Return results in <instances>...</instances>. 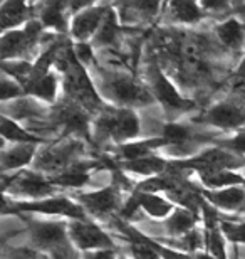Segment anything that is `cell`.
<instances>
[{"instance_id":"obj_1","label":"cell","mask_w":245,"mask_h":259,"mask_svg":"<svg viewBox=\"0 0 245 259\" xmlns=\"http://www.w3.org/2000/svg\"><path fill=\"white\" fill-rule=\"evenodd\" d=\"M57 71L62 74V86H64L66 100L76 103L89 115L96 116L104 106L108 105L99 95L94 79L89 76L86 66L76 58L72 42H66L61 49L56 61Z\"/></svg>"},{"instance_id":"obj_2","label":"cell","mask_w":245,"mask_h":259,"mask_svg":"<svg viewBox=\"0 0 245 259\" xmlns=\"http://www.w3.org/2000/svg\"><path fill=\"white\" fill-rule=\"evenodd\" d=\"M92 66L96 69V88L104 101H109L113 106L131 108V110L155 103L150 88L138 81L133 74L108 69L104 66H99L96 61Z\"/></svg>"},{"instance_id":"obj_3","label":"cell","mask_w":245,"mask_h":259,"mask_svg":"<svg viewBox=\"0 0 245 259\" xmlns=\"http://www.w3.org/2000/svg\"><path fill=\"white\" fill-rule=\"evenodd\" d=\"M141 132L138 113L131 108L106 105L92 118V142L96 145L113 143V147L134 142Z\"/></svg>"},{"instance_id":"obj_4","label":"cell","mask_w":245,"mask_h":259,"mask_svg":"<svg viewBox=\"0 0 245 259\" xmlns=\"http://www.w3.org/2000/svg\"><path fill=\"white\" fill-rule=\"evenodd\" d=\"M24 221L34 249L51 259H79L67 234V221H39L30 215Z\"/></svg>"},{"instance_id":"obj_5","label":"cell","mask_w":245,"mask_h":259,"mask_svg":"<svg viewBox=\"0 0 245 259\" xmlns=\"http://www.w3.org/2000/svg\"><path fill=\"white\" fill-rule=\"evenodd\" d=\"M2 214L15 215H47V217H62L66 221H87L91 219L86 210L77 204L76 199L67 195H52L47 199L39 200H10L4 195Z\"/></svg>"},{"instance_id":"obj_6","label":"cell","mask_w":245,"mask_h":259,"mask_svg":"<svg viewBox=\"0 0 245 259\" xmlns=\"http://www.w3.org/2000/svg\"><path fill=\"white\" fill-rule=\"evenodd\" d=\"M171 168L180 170V172H197L208 174V172H220V170H238L245 168V157L228 152L225 148L212 147L202 150L191 157L185 158H173L171 160Z\"/></svg>"},{"instance_id":"obj_7","label":"cell","mask_w":245,"mask_h":259,"mask_svg":"<svg viewBox=\"0 0 245 259\" xmlns=\"http://www.w3.org/2000/svg\"><path fill=\"white\" fill-rule=\"evenodd\" d=\"M146 77L151 95L155 101L163 106L166 115H180V113L195 110V101L181 95L175 82L163 71V67H160V64H156L155 61H151L146 66Z\"/></svg>"},{"instance_id":"obj_8","label":"cell","mask_w":245,"mask_h":259,"mask_svg":"<svg viewBox=\"0 0 245 259\" xmlns=\"http://www.w3.org/2000/svg\"><path fill=\"white\" fill-rule=\"evenodd\" d=\"M124 184L126 182L116 180L114 184L106 185L103 189L91 190V192H79L74 195L76 202L86 210V214L92 221H108L111 217L116 219L124 205L121 197Z\"/></svg>"},{"instance_id":"obj_9","label":"cell","mask_w":245,"mask_h":259,"mask_svg":"<svg viewBox=\"0 0 245 259\" xmlns=\"http://www.w3.org/2000/svg\"><path fill=\"white\" fill-rule=\"evenodd\" d=\"M2 189L7 197H24V200H39L57 195L56 187L47 175L37 170H19L14 174H2Z\"/></svg>"},{"instance_id":"obj_10","label":"cell","mask_w":245,"mask_h":259,"mask_svg":"<svg viewBox=\"0 0 245 259\" xmlns=\"http://www.w3.org/2000/svg\"><path fill=\"white\" fill-rule=\"evenodd\" d=\"M84 152V145L79 138L64 137L59 142L52 143L51 147L39 150L37 157L34 160V170L47 175V177H54V175L64 172V170L72 165Z\"/></svg>"},{"instance_id":"obj_11","label":"cell","mask_w":245,"mask_h":259,"mask_svg":"<svg viewBox=\"0 0 245 259\" xmlns=\"http://www.w3.org/2000/svg\"><path fill=\"white\" fill-rule=\"evenodd\" d=\"M86 110H82L81 106H77L76 103L69 100H61L57 101L54 106H51L49 120L54 125L61 126L64 132V137L71 138H82L86 142L92 140V120Z\"/></svg>"},{"instance_id":"obj_12","label":"cell","mask_w":245,"mask_h":259,"mask_svg":"<svg viewBox=\"0 0 245 259\" xmlns=\"http://www.w3.org/2000/svg\"><path fill=\"white\" fill-rule=\"evenodd\" d=\"M195 123L210 125L223 132H238L245 128V96L222 100L208 106L200 116L193 118Z\"/></svg>"},{"instance_id":"obj_13","label":"cell","mask_w":245,"mask_h":259,"mask_svg":"<svg viewBox=\"0 0 245 259\" xmlns=\"http://www.w3.org/2000/svg\"><path fill=\"white\" fill-rule=\"evenodd\" d=\"M45 27L37 19L30 22L22 29L2 32L0 39V54L2 61H15V59H27L25 56L30 54L44 37Z\"/></svg>"},{"instance_id":"obj_14","label":"cell","mask_w":245,"mask_h":259,"mask_svg":"<svg viewBox=\"0 0 245 259\" xmlns=\"http://www.w3.org/2000/svg\"><path fill=\"white\" fill-rule=\"evenodd\" d=\"M67 234L79 252L103 251V249H116V242L113 237L97 224L96 221H67Z\"/></svg>"},{"instance_id":"obj_15","label":"cell","mask_w":245,"mask_h":259,"mask_svg":"<svg viewBox=\"0 0 245 259\" xmlns=\"http://www.w3.org/2000/svg\"><path fill=\"white\" fill-rule=\"evenodd\" d=\"M111 4H91L72 15L69 35L74 42H91L108 15Z\"/></svg>"},{"instance_id":"obj_16","label":"cell","mask_w":245,"mask_h":259,"mask_svg":"<svg viewBox=\"0 0 245 259\" xmlns=\"http://www.w3.org/2000/svg\"><path fill=\"white\" fill-rule=\"evenodd\" d=\"M106 167V160H77L64 172L49 177V180L56 189H82L91 180L92 172Z\"/></svg>"},{"instance_id":"obj_17","label":"cell","mask_w":245,"mask_h":259,"mask_svg":"<svg viewBox=\"0 0 245 259\" xmlns=\"http://www.w3.org/2000/svg\"><path fill=\"white\" fill-rule=\"evenodd\" d=\"M171 147V143L163 137H151L144 140H134V142L116 145V147H109V153L111 157L109 160L116 165L121 162H131V160H138L143 157H150L155 155L156 150Z\"/></svg>"},{"instance_id":"obj_18","label":"cell","mask_w":245,"mask_h":259,"mask_svg":"<svg viewBox=\"0 0 245 259\" xmlns=\"http://www.w3.org/2000/svg\"><path fill=\"white\" fill-rule=\"evenodd\" d=\"M37 5L20 0H5L0 4V29L2 32L22 29L30 20L37 19Z\"/></svg>"},{"instance_id":"obj_19","label":"cell","mask_w":245,"mask_h":259,"mask_svg":"<svg viewBox=\"0 0 245 259\" xmlns=\"http://www.w3.org/2000/svg\"><path fill=\"white\" fill-rule=\"evenodd\" d=\"M200 222H202L200 214H195V212L185 209V207L176 205L173 214L166 217L165 221H160L158 226L163 227V232L168 236L166 241H175L186 236L188 232L195 231Z\"/></svg>"},{"instance_id":"obj_20","label":"cell","mask_w":245,"mask_h":259,"mask_svg":"<svg viewBox=\"0 0 245 259\" xmlns=\"http://www.w3.org/2000/svg\"><path fill=\"white\" fill-rule=\"evenodd\" d=\"M69 2H42L37 5V20L45 29L64 35L71 30Z\"/></svg>"},{"instance_id":"obj_21","label":"cell","mask_w":245,"mask_h":259,"mask_svg":"<svg viewBox=\"0 0 245 259\" xmlns=\"http://www.w3.org/2000/svg\"><path fill=\"white\" fill-rule=\"evenodd\" d=\"M51 106L44 105L32 96H24L20 100L2 103V115L12 120H39V118H49Z\"/></svg>"},{"instance_id":"obj_22","label":"cell","mask_w":245,"mask_h":259,"mask_svg":"<svg viewBox=\"0 0 245 259\" xmlns=\"http://www.w3.org/2000/svg\"><path fill=\"white\" fill-rule=\"evenodd\" d=\"M133 200L136 202L139 210L148 214L151 219L155 221H165L166 217L173 214L176 209V204H173L168 197L163 194H151V192H139V190L133 189Z\"/></svg>"},{"instance_id":"obj_23","label":"cell","mask_w":245,"mask_h":259,"mask_svg":"<svg viewBox=\"0 0 245 259\" xmlns=\"http://www.w3.org/2000/svg\"><path fill=\"white\" fill-rule=\"evenodd\" d=\"M37 153L39 148L35 145H12L10 148H2V153H0L2 174L25 170V167L34 163Z\"/></svg>"},{"instance_id":"obj_24","label":"cell","mask_w":245,"mask_h":259,"mask_svg":"<svg viewBox=\"0 0 245 259\" xmlns=\"http://www.w3.org/2000/svg\"><path fill=\"white\" fill-rule=\"evenodd\" d=\"M166 17L170 19V22L183 24V25H193L198 24L200 20L208 15L203 10L202 4L190 2V0H175V2H166L161 9Z\"/></svg>"},{"instance_id":"obj_25","label":"cell","mask_w":245,"mask_h":259,"mask_svg":"<svg viewBox=\"0 0 245 259\" xmlns=\"http://www.w3.org/2000/svg\"><path fill=\"white\" fill-rule=\"evenodd\" d=\"M0 133H2V145L12 143V145H47L49 140L40 137V135L30 132V130L19 125V121L12 120L9 116H0Z\"/></svg>"},{"instance_id":"obj_26","label":"cell","mask_w":245,"mask_h":259,"mask_svg":"<svg viewBox=\"0 0 245 259\" xmlns=\"http://www.w3.org/2000/svg\"><path fill=\"white\" fill-rule=\"evenodd\" d=\"M213 35L225 51H240L245 42V22L237 17H227L215 25Z\"/></svg>"},{"instance_id":"obj_27","label":"cell","mask_w":245,"mask_h":259,"mask_svg":"<svg viewBox=\"0 0 245 259\" xmlns=\"http://www.w3.org/2000/svg\"><path fill=\"white\" fill-rule=\"evenodd\" d=\"M118 170L126 174H134V175H143L144 179L155 177V175H161L168 172L171 163L168 158H163L160 155H150V157H143L138 160H131V162H121L116 163Z\"/></svg>"},{"instance_id":"obj_28","label":"cell","mask_w":245,"mask_h":259,"mask_svg":"<svg viewBox=\"0 0 245 259\" xmlns=\"http://www.w3.org/2000/svg\"><path fill=\"white\" fill-rule=\"evenodd\" d=\"M118 19H119V14L111 5V9H109L108 15L104 17L101 27H99V30H97V34L94 35V39L91 40L92 48L108 49V48L116 46L118 39H119V34H121V24H119Z\"/></svg>"},{"instance_id":"obj_29","label":"cell","mask_w":245,"mask_h":259,"mask_svg":"<svg viewBox=\"0 0 245 259\" xmlns=\"http://www.w3.org/2000/svg\"><path fill=\"white\" fill-rule=\"evenodd\" d=\"M202 185L208 190H220L230 187H245V177L235 170H220V172L198 174Z\"/></svg>"},{"instance_id":"obj_30","label":"cell","mask_w":245,"mask_h":259,"mask_svg":"<svg viewBox=\"0 0 245 259\" xmlns=\"http://www.w3.org/2000/svg\"><path fill=\"white\" fill-rule=\"evenodd\" d=\"M57 88H59V81H57V74L52 71L29 88L27 96H32L47 106H54L57 103Z\"/></svg>"},{"instance_id":"obj_31","label":"cell","mask_w":245,"mask_h":259,"mask_svg":"<svg viewBox=\"0 0 245 259\" xmlns=\"http://www.w3.org/2000/svg\"><path fill=\"white\" fill-rule=\"evenodd\" d=\"M160 137L166 138L171 143V147H183V145L193 143L195 142V135L190 132V128H186L181 123L170 121L163 126V133Z\"/></svg>"},{"instance_id":"obj_32","label":"cell","mask_w":245,"mask_h":259,"mask_svg":"<svg viewBox=\"0 0 245 259\" xmlns=\"http://www.w3.org/2000/svg\"><path fill=\"white\" fill-rule=\"evenodd\" d=\"M220 229L232 246H245V221L225 219L220 214Z\"/></svg>"},{"instance_id":"obj_33","label":"cell","mask_w":245,"mask_h":259,"mask_svg":"<svg viewBox=\"0 0 245 259\" xmlns=\"http://www.w3.org/2000/svg\"><path fill=\"white\" fill-rule=\"evenodd\" d=\"M24 96H27L24 86L15 79H12V77L2 74V81H0V100H2V103L20 100Z\"/></svg>"},{"instance_id":"obj_34","label":"cell","mask_w":245,"mask_h":259,"mask_svg":"<svg viewBox=\"0 0 245 259\" xmlns=\"http://www.w3.org/2000/svg\"><path fill=\"white\" fill-rule=\"evenodd\" d=\"M4 259H51L45 256L44 252H40L34 247H10L5 249Z\"/></svg>"},{"instance_id":"obj_35","label":"cell","mask_w":245,"mask_h":259,"mask_svg":"<svg viewBox=\"0 0 245 259\" xmlns=\"http://www.w3.org/2000/svg\"><path fill=\"white\" fill-rule=\"evenodd\" d=\"M233 88L240 95H245V54L240 61V64L237 66L235 72H233Z\"/></svg>"},{"instance_id":"obj_36","label":"cell","mask_w":245,"mask_h":259,"mask_svg":"<svg viewBox=\"0 0 245 259\" xmlns=\"http://www.w3.org/2000/svg\"><path fill=\"white\" fill-rule=\"evenodd\" d=\"M81 259H119V256H118V251H114V249H103V251L82 252Z\"/></svg>"},{"instance_id":"obj_37","label":"cell","mask_w":245,"mask_h":259,"mask_svg":"<svg viewBox=\"0 0 245 259\" xmlns=\"http://www.w3.org/2000/svg\"><path fill=\"white\" fill-rule=\"evenodd\" d=\"M237 254L238 259H245V246H237Z\"/></svg>"},{"instance_id":"obj_38","label":"cell","mask_w":245,"mask_h":259,"mask_svg":"<svg viewBox=\"0 0 245 259\" xmlns=\"http://www.w3.org/2000/svg\"><path fill=\"white\" fill-rule=\"evenodd\" d=\"M232 259H238V254H237V246H232Z\"/></svg>"},{"instance_id":"obj_39","label":"cell","mask_w":245,"mask_h":259,"mask_svg":"<svg viewBox=\"0 0 245 259\" xmlns=\"http://www.w3.org/2000/svg\"><path fill=\"white\" fill-rule=\"evenodd\" d=\"M119 259H131V257H129L128 254H121V256H119Z\"/></svg>"},{"instance_id":"obj_40","label":"cell","mask_w":245,"mask_h":259,"mask_svg":"<svg viewBox=\"0 0 245 259\" xmlns=\"http://www.w3.org/2000/svg\"><path fill=\"white\" fill-rule=\"evenodd\" d=\"M240 172H242V175H243V177H245V168H242Z\"/></svg>"}]
</instances>
